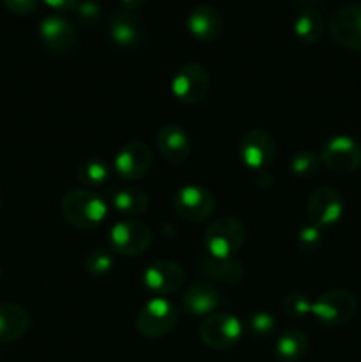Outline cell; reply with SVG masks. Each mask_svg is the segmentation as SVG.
<instances>
[{
	"label": "cell",
	"mask_w": 361,
	"mask_h": 362,
	"mask_svg": "<svg viewBox=\"0 0 361 362\" xmlns=\"http://www.w3.org/2000/svg\"><path fill=\"white\" fill-rule=\"evenodd\" d=\"M225 299L212 283L198 281L191 285L180 297V308L193 317H209L223 308Z\"/></svg>",
	"instance_id": "cell-16"
},
{
	"label": "cell",
	"mask_w": 361,
	"mask_h": 362,
	"mask_svg": "<svg viewBox=\"0 0 361 362\" xmlns=\"http://www.w3.org/2000/svg\"><path fill=\"white\" fill-rule=\"evenodd\" d=\"M120 6H122V9L126 11H134L138 9V7H142L145 4V0H119Z\"/></svg>",
	"instance_id": "cell-35"
},
{
	"label": "cell",
	"mask_w": 361,
	"mask_h": 362,
	"mask_svg": "<svg viewBox=\"0 0 361 362\" xmlns=\"http://www.w3.org/2000/svg\"><path fill=\"white\" fill-rule=\"evenodd\" d=\"M152 168V151L144 141H127L113 158V170L124 180H138Z\"/></svg>",
	"instance_id": "cell-13"
},
{
	"label": "cell",
	"mask_w": 361,
	"mask_h": 362,
	"mask_svg": "<svg viewBox=\"0 0 361 362\" xmlns=\"http://www.w3.org/2000/svg\"><path fill=\"white\" fill-rule=\"evenodd\" d=\"M0 278H2V267H0Z\"/></svg>",
	"instance_id": "cell-37"
},
{
	"label": "cell",
	"mask_w": 361,
	"mask_h": 362,
	"mask_svg": "<svg viewBox=\"0 0 361 362\" xmlns=\"http://www.w3.org/2000/svg\"><path fill=\"white\" fill-rule=\"evenodd\" d=\"M113 267V255L110 250L105 247H96V250L88 251L84 258V271L92 278H99L105 276L106 272L112 271Z\"/></svg>",
	"instance_id": "cell-27"
},
{
	"label": "cell",
	"mask_w": 361,
	"mask_h": 362,
	"mask_svg": "<svg viewBox=\"0 0 361 362\" xmlns=\"http://www.w3.org/2000/svg\"><path fill=\"white\" fill-rule=\"evenodd\" d=\"M276 318L269 311H255L246 322V332L255 339H265L275 332Z\"/></svg>",
	"instance_id": "cell-28"
},
{
	"label": "cell",
	"mask_w": 361,
	"mask_h": 362,
	"mask_svg": "<svg viewBox=\"0 0 361 362\" xmlns=\"http://www.w3.org/2000/svg\"><path fill=\"white\" fill-rule=\"evenodd\" d=\"M311 306H314V300L303 292H290L282 300L283 313L290 318L308 317L311 315Z\"/></svg>",
	"instance_id": "cell-29"
},
{
	"label": "cell",
	"mask_w": 361,
	"mask_h": 362,
	"mask_svg": "<svg viewBox=\"0 0 361 362\" xmlns=\"http://www.w3.org/2000/svg\"><path fill=\"white\" fill-rule=\"evenodd\" d=\"M42 2H45L48 7H52V9L66 13V11L76 9L78 4H80L81 0H42Z\"/></svg>",
	"instance_id": "cell-33"
},
{
	"label": "cell",
	"mask_w": 361,
	"mask_h": 362,
	"mask_svg": "<svg viewBox=\"0 0 361 362\" xmlns=\"http://www.w3.org/2000/svg\"><path fill=\"white\" fill-rule=\"evenodd\" d=\"M30 327V315L16 303H0V345L18 341Z\"/></svg>",
	"instance_id": "cell-20"
},
{
	"label": "cell",
	"mask_w": 361,
	"mask_h": 362,
	"mask_svg": "<svg viewBox=\"0 0 361 362\" xmlns=\"http://www.w3.org/2000/svg\"><path fill=\"white\" fill-rule=\"evenodd\" d=\"M108 35L120 48H134L142 39V27L133 11L120 9L108 21Z\"/></svg>",
	"instance_id": "cell-21"
},
{
	"label": "cell",
	"mask_w": 361,
	"mask_h": 362,
	"mask_svg": "<svg viewBox=\"0 0 361 362\" xmlns=\"http://www.w3.org/2000/svg\"><path fill=\"white\" fill-rule=\"evenodd\" d=\"M271 182H273V177H271V173L268 172V170H262V172H258L257 186L269 187V186H271Z\"/></svg>",
	"instance_id": "cell-34"
},
{
	"label": "cell",
	"mask_w": 361,
	"mask_h": 362,
	"mask_svg": "<svg viewBox=\"0 0 361 362\" xmlns=\"http://www.w3.org/2000/svg\"><path fill=\"white\" fill-rule=\"evenodd\" d=\"M179 320V310L172 300L154 297L147 300L137 313V331L147 339H158L168 334Z\"/></svg>",
	"instance_id": "cell-3"
},
{
	"label": "cell",
	"mask_w": 361,
	"mask_h": 362,
	"mask_svg": "<svg viewBox=\"0 0 361 362\" xmlns=\"http://www.w3.org/2000/svg\"><path fill=\"white\" fill-rule=\"evenodd\" d=\"M310 346L308 334L301 329H287L275 343V356L280 362H299L304 359Z\"/></svg>",
	"instance_id": "cell-22"
},
{
	"label": "cell",
	"mask_w": 361,
	"mask_h": 362,
	"mask_svg": "<svg viewBox=\"0 0 361 362\" xmlns=\"http://www.w3.org/2000/svg\"><path fill=\"white\" fill-rule=\"evenodd\" d=\"M110 177H112V166L101 158L84 159L76 168V179L87 187L105 186Z\"/></svg>",
	"instance_id": "cell-25"
},
{
	"label": "cell",
	"mask_w": 361,
	"mask_h": 362,
	"mask_svg": "<svg viewBox=\"0 0 361 362\" xmlns=\"http://www.w3.org/2000/svg\"><path fill=\"white\" fill-rule=\"evenodd\" d=\"M211 87L207 69L198 62H186L172 78V94L184 105H198L205 99Z\"/></svg>",
	"instance_id": "cell-7"
},
{
	"label": "cell",
	"mask_w": 361,
	"mask_h": 362,
	"mask_svg": "<svg viewBox=\"0 0 361 362\" xmlns=\"http://www.w3.org/2000/svg\"><path fill=\"white\" fill-rule=\"evenodd\" d=\"M144 286L158 297L177 292L184 283V271L180 265L170 260H159L149 265L142 276Z\"/></svg>",
	"instance_id": "cell-15"
},
{
	"label": "cell",
	"mask_w": 361,
	"mask_h": 362,
	"mask_svg": "<svg viewBox=\"0 0 361 362\" xmlns=\"http://www.w3.org/2000/svg\"><path fill=\"white\" fill-rule=\"evenodd\" d=\"M246 243V228L236 218H219L204 232V247L209 257L236 258Z\"/></svg>",
	"instance_id": "cell-2"
},
{
	"label": "cell",
	"mask_w": 361,
	"mask_h": 362,
	"mask_svg": "<svg viewBox=\"0 0 361 362\" xmlns=\"http://www.w3.org/2000/svg\"><path fill=\"white\" fill-rule=\"evenodd\" d=\"M306 214L310 225L319 228H328L336 225L343 216V198L335 187L322 186L317 187L308 197Z\"/></svg>",
	"instance_id": "cell-10"
},
{
	"label": "cell",
	"mask_w": 361,
	"mask_h": 362,
	"mask_svg": "<svg viewBox=\"0 0 361 362\" xmlns=\"http://www.w3.org/2000/svg\"><path fill=\"white\" fill-rule=\"evenodd\" d=\"M296 2H299V4H303V6H315V4H319L321 2V0H296Z\"/></svg>",
	"instance_id": "cell-36"
},
{
	"label": "cell",
	"mask_w": 361,
	"mask_h": 362,
	"mask_svg": "<svg viewBox=\"0 0 361 362\" xmlns=\"http://www.w3.org/2000/svg\"><path fill=\"white\" fill-rule=\"evenodd\" d=\"M319 156L322 165L336 173H353L361 166V145L345 134L328 138Z\"/></svg>",
	"instance_id": "cell-9"
},
{
	"label": "cell",
	"mask_w": 361,
	"mask_h": 362,
	"mask_svg": "<svg viewBox=\"0 0 361 362\" xmlns=\"http://www.w3.org/2000/svg\"><path fill=\"white\" fill-rule=\"evenodd\" d=\"M294 34L299 39L301 42H306V45H314L324 34V20L319 14V11L306 7V9L301 11L299 14L294 20Z\"/></svg>",
	"instance_id": "cell-24"
},
{
	"label": "cell",
	"mask_w": 361,
	"mask_h": 362,
	"mask_svg": "<svg viewBox=\"0 0 361 362\" xmlns=\"http://www.w3.org/2000/svg\"><path fill=\"white\" fill-rule=\"evenodd\" d=\"M39 37L48 52L66 55L76 45V28L60 14H52L39 23Z\"/></svg>",
	"instance_id": "cell-14"
},
{
	"label": "cell",
	"mask_w": 361,
	"mask_h": 362,
	"mask_svg": "<svg viewBox=\"0 0 361 362\" xmlns=\"http://www.w3.org/2000/svg\"><path fill=\"white\" fill-rule=\"evenodd\" d=\"M159 154L170 165H180L191 154V140L186 131L177 124H166L158 131L156 136Z\"/></svg>",
	"instance_id": "cell-17"
},
{
	"label": "cell",
	"mask_w": 361,
	"mask_h": 362,
	"mask_svg": "<svg viewBox=\"0 0 361 362\" xmlns=\"http://www.w3.org/2000/svg\"><path fill=\"white\" fill-rule=\"evenodd\" d=\"M188 32L200 42H212L223 30V18L218 9L207 4L195 7L188 16Z\"/></svg>",
	"instance_id": "cell-18"
},
{
	"label": "cell",
	"mask_w": 361,
	"mask_h": 362,
	"mask_svg": "<svg viewBox=\"0 0 361 362\" xmlns=\"http://www.w3.org/2000/svg\"><path fill=\"white\" fill-rule=\"evenodd\" d=\"M357 300L349 290H328L314 300L311 315L324 327H340L354 317Z\"/></svg>",
	"instance_id": "cell-4"
},
{
	"label": "cell",
	"mask_w": 361,
	"mask_h": 362,
	"mask_svg": "<svg viewBox=\"0 0 361 362\" xmlns=\"http://www.w3.org/2000/svg\"><path fill=\"white\" fill-rule=\"evenodd\" d=\"M60 209L66 221L84 232L98 228L108 216V204L87 187L67 191L60 202Z\"/></svg>",
	"instance_id": "cell-1"
},
{
	"label": "cell",
	"mask_w": 361,
	"mask_h": 362,
	"mask_svg": "<svg viewBox=\"0 0 361 362\" xmlns=\"http://www.w3.org/2000/svg\"><path fill=\"white\" fill-rule=\"evenodd\" d=\"M322 244V228L314 225H306L297 233V246L303 253H314Z\"/></svg>",
	"instance_id": "cell-30"
},
{
	"label": "cell",
	"mask_w": 361,
	"mask_h": 362,
	"mask_svg": "<svg viewBox=\"0 0 361 362\" xmlns=\"http://www.w3.org/2000/svg\"><path fill=\"white\" fill-rule=\"evenodd\" d=\"M2 4L9 13L16 14V16H28V14L35 13L39 0H2Z\"/></svg>",
	"instance_id": "cell-32"
},
{
	"label": "cell",
	"mask_w": 361,
	"mask_h": 362,
	"mask_svg": "<svg viewBox=\"0 0 361 362\" xmlns=\"http://www.w3.org/2000/svg\"><path fill=\"white\" fill-rule=\"evenodd\" d=\"M110 205L119 214L127 216V218H137L147 211L149 197L140 187H119L110 197Z\"/></svg>",
	"instance_id": "cell-23"
},
{
	"label": "cell",
	"mask_w": 361,
	"mask_h": 362,
	"mask_svg": "<svg viewBox=\"0 0 361 362\" xmlns=\"http://www.w3.org/2000/svg\"><path fill=\"white\" fill-rule=\"evenodd\" d=\"M276 141L265 129H251L239 141V159L246 168L262 172L275 161Z\"/></svg>",
	"instance_id": "cell-11"
},
{
	"label": "cell",
	"mask_w": 361,
	"mask_h": 362,
	"mask_svg": "<svg viewBox=\"0 0 361 362\" xmlns=\"http://www.w3.org/2000/svg\"><path fill=\"white\" fill-rule=\"evenodd\" d=\"M329 34L336 45L361 52V4H347L329 18Z\"/></svg>",
	"instance_id": "cell-12"
},
{
	"label": "cell",
	"mask_w": 361,
	"mask_h": 362,
	"mask_svg": "<svg viewBox=\"0 0 361 362\" xmlns=\"http://www.w3.org/2000/svg\"><path fill=\"white\" fill-rule=\"evenodd\" d=\"M243 332L244 327L241 320L229 311H216L209 315L198 329L202 343L214 350L234 349L241 341Z\"/></svg>",
	"instance_id": "cell-5"
},
{
	"label": "cell",
	"mask_w": 361,
	"mask_h": 362,
	"mask_svg": "<svg viewBox=\"0 0 361 362\" xmlns=\"http://www.w3.org/2000/svg\"><path fill=\"white\" fill-rule=\"evenodd\" d=\"M198 271L209 283L236 285L244 278V267L237 258H216L207 255L200 260Z\"/></svg>",
	"instance_id": "cell-19"
},
{
	"label": "cell",
	"mask_w": 361,
	"mask_h": 362,
	"mask_svg": "<svg viewBox=\"0 0 361 362\" xmlns=\"http://www.w3.org/2000/svg\"><path fill=\"white\" fill-rule=\"evenodd\" d=\"M0 207H2V200H0Z\"/></svg>",
	"instance_id": "cell-38"
},
{
	"label": "cell",
	"mask_w": 361,
	"mask_h": 362,
	"mask_svg": "<svg viewBox=\"0 0 361 362\" xmlns=\"http://www.w3.org/2000/svg\"><path fill=\"white\" fill-rule=\"evenodd\" d=\"M173 209L186 221L202 223L214 214L216 198L207 187L186 184L173 194Z\"/></svg>",
	"instance_id": "cell-8"
},
{
	"label": "cell",
	"mask_w": 361,
	"mask_h": 362,
	"mask_svg": "<svg viewBox=\"0 0 361 362\" xmlns=\"http://www.w3.org/2000/svg\"><path fill=\"white\" fill-rule=\"evenodd\" d=\"M321 156L314 151H299L290 159V172L299 180L311 179L321 170Z\"/></svg>",
	"instance_id": "cell-26"
},
{
	"label": "cell",
	"mask_w": 361,
	"mask_h": 362,
	"mask_svg": "<svg viewBox=\"0 0 361 362\" xmlns=\"http://www.w3.org/2000/svg\"><path fill=\"white\" fill-rule=\"evenodd\" d=\"M74 11H76L78 20L85 25L96 23L101 18V6L98 0H81Z\"/></svg>",
	"instance_id": "cell-31"
},
{
	"label": "cell",
	"mask_w": 361,
	"mask_h": 362,
	"mask_svg": "<svg viewBox=\"0 0 361 362\" xmlns=\"http://www.w3.org/2000/svg\"><path fill=\"white\" fill-rule=\"evenodd\" d=\"M108 243L113 253L124 255V257H138L151 246L152 232L145 223L137 221V219H124L110 228Z\"/></svg>",
	"instance_id": "cell-6"
}]
</instances>
